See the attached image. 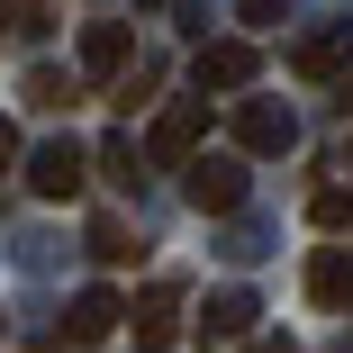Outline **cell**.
I'll list each match as a JSON object with an SVG mask.
<instances>
[{
    "label": "cell",
    "instance_id": "9a60e30c",
    "mask_svg": "<svg viewBox=\"0 0 353 353\" xmlns=\"http://www.w3.org/2000/svg\"><path fill=\"white\" fill-rule=\"evenodd\" d=\"M308 218H317V227H353V190H317Z\"/></svg>",
    "mask_w": 353,
    "mask_h": 353
},
{
    "label": "cell",
    "instance_id": "5bb4252c",
    "mask_svg": "<svg viewBox=\"0 0 353 353\" xmlns=\"http://www.w3.org/2000/svg\"><path fill=\"white\" fill-rule=\"evenodd\" d=\"M19 91H28L37 109H63V100H73V82H63V73H54V63H37V73H28Z\"/></svg>",
    "mask_w": 353,
    "mask_h": 353
},
{
    "label": "cell",
    "instance_id": "5b68a950",
    "mask_svg": "<svg viewBox=\"0 0 353 353\" xmlns=\"http://www.w3.org/2000/svg\"><path fill=\"white\" fill-rule=\"evenodd\" d=\"M227 127H236V145H245V154H290V145H299V118H290V109H272V100H236Z\"/></svg>",
    "mask_w": 353,
    "mask_h": 353
},
{
    "label": "cell",
    "instance_id": "8992f818",
    "mask_svg": "<svg viewBox=\"0 0 353 353\" xmlns=\"http://www.w3.org/2000/svg\"><path fill=\"white\" fill-rule=\"evenodd\" d=\"M127 317H136V353H172V335H181V290H172V281H154Z\"/></svg>",
    "mask_w": 353,
    "mask_h": 353
},
{
    "label": "cell",
    "instance_id": "3957f363",
    "mask_svg": "<svg viewBox=\"0 0 353 353\" xmlns=\"http://www.w3.org/2000/svg\"><path fill=\"white\" fill-rule=\"evenodd\" d=\"M254 73H263V54H254L245 37H218V46L190 54V82H199V91H254Z\"/></svg>",
    "mask_w": 353,
    "mask_h": 353
},
{
    "label": "cell",
    "instance_id": "8fae6325",
    "mask_svg": "<svg viewBox=\"0 0 353 353\" xmlns=\"http://www.w3.org/2000/svg\"><path fill=\"white\" fill-rule=\"evenodd\" d=\"M254 290H218V299H208L199 308V344H236V335H254Z\"/></svg>",
    "mask_w": 353,
    "mask_h": 353
},
{
    "label": "cell",
    "instance_id": "ba28073f",
    "mask_svg": "<svg viewBox=\"0 0 353 353\" xmlns=\"http://www.w3.org/2000/svg\"><path fill=\"white\" fill-rule=\"evenodd\" d=\"M127 54H136V28H118V19H91V28H82V73H91V82H118Z\"/></svg>",
    "mask_w": 353,
    "mask_h": 353
},
{
    "label": "cell",
    "instance_id": "30bf717a",
    "mask_svg": "<svg viewBox=\"0 0 353 353\" xmlns=\"http://www.w3.org/2000/svg\"><path fill=\"white\" fill-rule=\"evenodd\" d=\"M344 63H353V28H317L290 46V73H308V82H335Z\"/></svg>",
    "mask_w": 353,
    "mask_h": 353
},
{
    "label": "cell",
    "instance_id": "ac0fdd59",
    "mask_svg": "<svg viewBox=\"0 0 353 353\" xmlns=\"http://www.w3.org/2000/svg\"><path fill=\"white\" fill-rule=\"evenodd\" d=\"M254 353H299V344L290 335H254Z\"/></svg>",
    "mask_w": 353,
    "mask_h": 353
},
{
    "label": "cell",
    "instance_id": "7c38bea8",
    "mask_svg": "<svg viewBox=\"0 0 353 353\" xmlns=\"http://www.w3.org/2000/svg\"><path fill=\"white\" fill-rule=\"evenodd\" d=\"M91 163H100V181H109V190H136V181H145V172H136V145H127V136H109Z\"/></svg>",
    "mask_w": 353,
    "mask_h": 353
},
{
    "label": "cell",
    "instance_id": "d6986e66",
    "mask_svg": "<svg viewBox=\"0 0 353 353\" xmlns=\"http://www.w3.org/2000/svg\"><path fill=\"white\" fill-rule=\"evenodd\" d=\"M335 109H344V118H353V73H344V91H335Z\"/></svg>",
    "mask_w": 353,
    "mask_h": 353
},
{
    "label": "cell",
    "instance_id": "6da1fadb",
    "mask_svg": "<svg viewBox=\"0 0 353 353\" xmlns=\"http://www.w3.org/2000/svg\"><path fill=\"white\" fill-rule=\"evenodd\" d=\"M181 172H190L181 190H190V208H199V218H236V208H245V190H254L236 154H190Z\"/></svg>",
    "mask_w": 353,
    "mask_h": 353
},
{
    "label": "cell",
    "instance_id": "e0dca14e",
    "mask_svg": "<svg viewBox=\"0 0 353 353\" xmlns=\"http://www.w3.org/2000/svg\"><path fill=\"white\" fill-rule=\"evenodd\" d=\"M10 163H19V127L0 118V172H10Z\"/></svg>",
    "mask_w": 353,
    "mask_h": 353
},
{
    "label": "cell",
    "instance_id": "7a4b0ae2",
    "mask_svg": "<svg viewBox=\"0 0 353 353\" xmlns=\"http://www.w3.org/2000/svg\"><path fill=\"white\" fill-rule=\"evenodd\" d=\"M199 136H208V100H172V109L145 127V163H154V172H181V163L199 154Z\"/></svg>",
    "mask_w": 353,
    "mask_h": 353
},
{
    "label": "cell",
    "instance_id": "52a82bcc",
    "mask_svg": "<svg viewBox=\"0 0 353 353\" xmlns=\"http://www.w3.org/2000/svg\"><path fill=\"white\" fill-rule=\"evenodd\" d=\"M118 317H127L118 290H73V308H63V344H109Z\"/></svg>",
    "mask_w": 353,
    "mask_h": 353
},
{
    "label": "cell",
    "instance_id": "4fadbf2b",
    "mask_svg": "<svg viewBox=\"0 0 353 353\" xmlns=\"http://www.w3.org/2000/svg\"><path fill=\"white\" fill-rule=\"evenodd\" d=\"M91 254H100V263H136V236H127L118 218H91Z\"/></svg>",
    "mask_w": 353,
    "mask_h": 353
},
{
    "label": "cell",
    "instance_id": "277c9868",
    "mask_svg": "<svg viewBox=\"0 0 353 353\" xmlns=\"http://www.w3.org/2000/svg\"><path fill=\"white\" fill-rule=\"evenodd\" d=\"M82 172H91V154L73 145V136H46V145L28 154V190H37V199H73Z\"/></svg>",
    "mask_w": 353,
    "mask_h": 353
},
{
    "label": "cell",
    "instance_id": "9c48e42d",
    "mask_svg": "<svg viewBox=\"0 0 353 353\" xmlns=\"http://www.w3.org/2000/svg\"><path fill=\"white\" fill-rule=\"evenodd\" d=\"M308 299L335 308V317H353V254H344V245H317V254H308Z\"/></svg>",
    "mask_w": 353,
    "mask_h": 353
},
{
    "label": "cell",
    "instance_id": "2e32d148",
    "mask_svg": "<svg viewBox=\"0 0 353 353\" xmlns=\"http://www.w3.org/2000/svg\"><path fill=\"white\" fill-rule=\"evenodd\" d=\"M281 10H290V0H236V19H245V28H272Z\"/></svg>",
    "mask_w": 353,
    "mask_h": 353
}]
</instances>
